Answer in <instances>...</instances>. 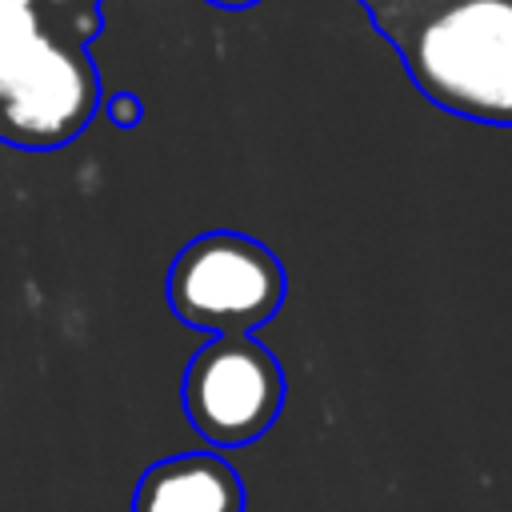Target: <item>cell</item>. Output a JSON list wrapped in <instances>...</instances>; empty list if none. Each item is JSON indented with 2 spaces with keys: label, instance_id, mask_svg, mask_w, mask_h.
<instances>
[{
  "label": "cell",
  "instance_id": "cell-6",
  "mask_svg": "<svg viewBox=\"0 0 512 512\" xmlns=\"http://www.w3.org/2000/svg\"><path fill=\"white\" fill-rule=\"evenodd\" d=\"M48 32L40 28V16L36 12H28V16H20L12 28H4L0 32V100L16 88V80L40 60V52L48 48Z\"/></svg>",
  "mask_w": 512,
  "mask_h": 512
},
{
  "label": "cell",
  "instance_id": "cell-11",
  "mask_svg": "<svg viewBox=\"0 0 512 512\" xmlns=\"http://www.w3.org/2000/svg\"><path fill=\"white\" fill-rule=\"evenodd\" d=\"M52 4H68V0H52Z\"/></svg>",
  "mask_w": 512,
  "mask_h": 512
},
{
  "label": "cell",
  "instance_id": "cell-7",
  "mask_svg": "<svg viewBox=\"0 0 512 512\" xmlns=\"http://www.w3.org/2000/svg\"><path fill=\"white\" fill-rule=\"evenodd\" d=\"M28 12H36V0H0V32L4 28H12L20 16H28Z\"/></svg>",
  "mask_w": 512,
  "mask_h": 512
},
{
  "label": "cell",
  "instance_id": "cell-10",
  "mask_svg": "<svg viewBox=\"0 0 512 512\" xmlns=\"http://www.w3.org/2000/svg\"><path fill=\"white\" fill-rule=\"evenodd\" d=\"M212 4H224V8H240V4H252V0H212Z\"/></svg>",
  "mask_w": 512,
  "mask_h": 512
},
{
  "label": "cell",
  "instance_id": "cell-9",
  "mask_svg": "<svg viewBox=\"0 0 512 512\" xmlns=\"http://www.w3.org/2000/svg\"><path fill=\"white\" fill-rule=\"evenodd\" d=\"M360 4H364V8L376 16V12H384V8H392V4H400V0H360Z\"/></svg>",
  "mask_w": 512,
  "mask_h": 512
},
{
  "label": "cell",
  "instance_id": "cell-3",
  "mask_svg": "<svg viewBox=\"0 0 512 512\" xmlns=\"http://www.w3.org/2000/svg\"><path fill=\"white\" fill-rule=\"evenodd\" d=\"M184 416L212 448L260 440L284 404V372L252 336H212L184 372Z\"/></svg>",
  "mask_w": 512,
  "mask_h": 512
},
{
  "label": "cell",
  "instance_id": "cell-5",
  "mask_svg": "<svg viewBox=\"0 0 512 512\" xmlns=\"http://www.w3.org/2000/svg\"><path fill=\"white\" fill-rule=\"evenodd\" d=\"M132 512H244V484L224 456L180 452L140 476Z\"/></svg>",
  "mask_w": 512,
  "mask_h": 512
},
{
  "label": "cell",
  "instance_id": "cell-1",
  "mask_svg": "<svg viewBox=\"0 0 512 512\" xmlns=\"http://www.w3.org/2000/svg\"><path fill=\"white\" fill-rule=\"evenodd\" d=\"M372 20L432 104L512 124V0H400Z\"/></svg>",
  "mask_w": 512,
  "mask_h": 512
},
{
  "label": "cell",
  "instance_id": "cell-8",
  "mask_svg": "<svg viewBox=\"0 0 512 512\" xmlns=\"http://www.w3.org/2000/svg\"><path fill=\"white\" fill-rule=\"evenodd\" d=\"M132 116H136L132 100H116V120H132Z\"/></svg>",
  "mask_w": 512,
  "mask_h": 512
},
{
  "label": "cell",
  "instance_id": "cell-4",
  "mask_svg": "<svg viewBox=\"0 0 512 512\" xmlns=\"http://www.w3.org/2000/svg\"><path fill=\"white\" fill-rule=\"evenodd\" d=\"M96 72L92 64L60 40H48L40 60L16 80L0 100L4 136L28 148H52L72 140L96 112Z\"/></svg>",
  "mask_w": 512,
  "mask_h": 512
},
{
  "label": "cell",
  "instance_id": "cell-2",
  "mask_svg": "<svg viewBox=\"0 0 512 512\" xmlns=\"http://www.w3.org/2000/svg\"><path fill=\"white\" fill-rule=\"evenodd\" d=\"M284 300V272L276 256L236 232H208L192 240L168 272V304L188 328L216 336H248Z\"/></svg>",
  "mask_w": 512,
  "mask_h": 512
}]
</instances>
